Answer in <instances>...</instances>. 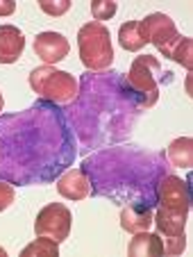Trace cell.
<instances>
[{
  "instance_id": "obj_1",
  "label": "cell",
  "mask_w": 193,
  "mask_h": 257,
  "mask_svg": "<svg viewBox=\"0 0 193 257\" xmlns=\"http://www.w3.org/2000/svg\"><path fill=\"white\" fill-rule=\"evenodd\" d=\"M77 50H80V59L89 71H105L114 64V46H111V34L109 28L102 23L82 25L77 32Z\"/></svg>"
},
{
  "instance_id": "obj_2",
  "label": "cell",
  "mask_w": 193,
  "mask_h": 257,
  "mask_svg": "<svg viewBox=\"0 0 193 257\" xmlns=\"http://www.w3.org/2000/svg\"><path fill=\"white\" fill-rule=\"evenodd\" d=\"M30 87H32L34 93H39L41 98L55 102V105H68L80 93V84L71 73L59 71V68L53 66L34 68L30 73Z\"/></svg>"
},
{
  "instance_id": "obj_3",
  "label": "cell",
  "mask_w": 193,
  "mask_h": 257,
  "mask_svg": "<svg viewBox=\"0 0 193 257\" xmlns=\"http://www.w3.org/2000/svg\"><path fill=\"white\" fill-rule=\"evenodd\" d=\"M161 73V64L154 57L141 55L132 62L130 71H127V84L134 89L136 93L143 96V105L152 107L159 98V87H157V75Z\"/></svg>"
},
{
  "instance_id": "obj_4",
  "label": "cell",
  "mask_w": 193,
  "mask_h": 257,
  "mask_svg": "<svg viewBox=\"0 0 193 257\" xmlns=\"http://www.w3.org/2000/svg\"><path fill=\"white\" fill-rule=\"evenodd\" d=\"M71 223H73L71 209L62 203H50L37 214L34 234H37V237H48V239H53V241L62 243V241H66L68 234H71Z\"/></svg>"
},
{
  "instance_id": "obj_5",
  "label": "cell",
  "mask_w": 193,
  "mask_h": 257,
  "mask_svg": "<svg viewBox=\"0 0 193 257\" xmlns=\"http://www.w3.org/2000/svg\"><path fill=\"white\" fill-rule=\"evenodd\" d=\"M143 23H145V28H148L150 44H154V48L159 50L164 57H170V50L182 39V34L177 32V28H175V23L170 21V16L154 12V14L145 16Z\"/></svg>"
},
{
  "instance_id": "obj_6",
  "label": "cell",
  "mask_w": 193,
  "mask_h": 257,
  "mask_svg": "<svg viewBox=\"0 0 193 257\" xmlns=\"http://www.w3.org/2000/svg\"><path fill=\"white\" fill-rule=\"evenodd\" d=\"M157 198H159V207L170 209V212L188 214L191 209V194H188V185L177 175H164L157 185Z\"/></svg>"
},
{
  "instance_id": "obj_7",
  "label": "cell",
  "mask_w": 193,
  "mask_h": 257,
  "mask_svg": "<svg viewBox=\"0 0 193 257\" xmlns=\"http://www.w3.org/2000/svg\"><path fill=\"white\" fill-rule=\"evenodd\" d=\"M71 50V44L62 32H41L34 39V55H37L44 66H53V64L62 62Z\"/></svg>"
},
{
  "instance_id": "obj_8",
  "label": "cell",
  "mask_w": 193,
  "mask_h": 257,
  "mask_svg": "<svg viewBox=\"0 0 193 257\" xmlns=\"http://www.w3.org/2000/svg\"><path fill=\"white\" fill-rule=\"evenodd\" d=\"M57 191L68 200H84L91 196V180L84 175V171L71 169L57 180Z\"/></svg>"
},
{
  "instance_id": "obj_9",
  "label": "cell",
  "mask_w": 193,
  "mask_h": 257,
  "mask_svg": "<svg viewBox=\"0 0 193 257\" xmlns=\"http://www.w3.org/2000/svg\"><path fill=\"white\" fill-rule=\"evenodd\" d=\"M25 50V37L16 25H0V64H14Z\"/></svg>"
},
{
  "instance_id": "obj_10",
  "label": "cell",
  "mask_w": 193,
  "mask_h": 257,
  "mask_svg": "<svg viewBox=\"0 0 193 257\" xmlns=\"http://www.w3.org/2000/svg\"><path fill=\"white\" fill-rule=\"evenodd\" d=\"M152 218H154V209L148 203L127 205V207L121 209V228L132 234L145 232L152 225Z\"/></svg>"
},
{
  "instance_id": "obj_11",
  "label": "cell",
  "mask_w": 193,
  "mask_h": 257,
  "mask_svg": "<svg viewBox=\"0 0 193 257\" xmlns=\"http://www.w3.org/2000/svg\"><path fill=\"white\" fill-rule=\"evenodd\" d=\"M118 44L130 53H139L145 44H150L148 28L143 21H127L118 28Z\"/></svg>"
},
{
  "instance_id": "obj_12",
  "label": "cell",
  "mask_w": 193,
  "mask_h": 257,
  "mask_svg": "<svg viewBox=\"0 0 193 257\" xmlns=\"http://www.w3.org/2000/svg\"><path fill=\"white\" fill-rule=\"evenodd\" d=\"M127 255L130 257H164V243L161 237L154 232H136L134 239L127 246Z\"/></svg>"
},
{
  "instance_id": "obj_13",
  "label": "cell",
  "mask_w": 193,
  "mask_h": 257,
  "mask_svg": "<svg viewBox=\"0 0 193 257\" xmlns=\"http://www.w3.org/2000/svg\"><path fill=\"white\" fill-rule=\"evenodd\" d=\"M186 216L188 214L170 212V209L159 207L157 212H154L152 223H154V228H157V234H159V237H173V234H184Z\"/></svg>"
},
{
  "instance_id": "obj_14",
  "label": "cell",
  "mask_w": 193,
  "mask_h": 257,
  "mask_svg": "<svg viewBox=\"0 0 193 257\" xmlns=\"http://www.w3.org/2000/svg\"><path fill=\"white\" fill-rule=\"evenodd\" d=\"M166 160L175 169H191L193 164V141L191 137H179V139L170 141L166 148Z\"/></svg>"
},
{
  "instance_id": "obj_15",
  "label": "cell",
  "mask_w": 193,
  "mask_h": 257,
  "mask_svg": "<svg viewBox=\"0 0 193 257\" xmlns=\"http://www.w3.org/2000/svg\"><path fill=\"white\" fill-rule=\"evenodd\" d=\"M59 255V243L48 237H37L30 246L21 250V257H57Z\"/></svg>"
},
{
  "instance_id": "obj_16",
  "label": "cell",
  "mask_w": 193,
  "mask_h": 257,
  "mask_svg": "<svg viewBox=\"0 0 193 257\" xmlns=\"http://www.w3.org/2000/svg\"><path fill=\"white\" fill-rule=\"evenodd\" d=\"M170 59L182 64L186 71H191L193 68V41H191V37H182V39L177 41V46L170 50Z\"/></svg>"
},
{
  "instance_id": "obj_17",
  "label": "cell",
  "mask_w": 193,
  "mask_h": 257,
  "mask_svg": "<svg viewBox=\"0 0 193 257\" xmlns=\"http://www.w3.org/2000/svg\"><path fill=\"white\" fill-rule=\"evenodd\" d=\"M116 10H118V5L114 0H93L91 3V16L96 19V23L109 21L116 14Z\"/></svg>"
},
{
  "instance_id": "obj_18",
  "label": "cell",
  "mask_w": 193,
  "mask_h": 257,
  "mask_svg": "<svg viewBox=\"0 0 193 257\" xmlns=\"http://www.w3.org/2000/svg\"><path fill=\"white\" fill-rule=\"evenodd\" d=\"M164 255H182L186 250V237L184 234H173V237H164Z\"/></svg>"
},
{
  "instance_id": "obj_19",
  "label": "cell",
  "mask_w": 193,
  "mask_h": 257,
  "mask_svg": "<svg viewBox=\"0 0 193 257\" xmlns=\"http://www.w3.org/2000/svg\"><path fill=\"white\" fill-rule=\"evenodd\" d=\"M39 7L48 16H62L71 10V0H39Z\"/></svg>"
},
{
  "instance_id": "obj_20",
  "label": "cell",
  "mask_w": 193,
  "mask_h": 257,
  "mask_svg": "<svg viewBox=\"0 0 193 257\" xmlns=\"http://www.w3.org/2000/svg\"><path fill=\"white\" fill-rule=\"evenodd\" d=\"M16 200V191L10 182L0 180V212H5L7 207H12V203Z\"/></svg>"
},
{
  "instance_id": "obj_21",
  "label": "cell",
  "mask_w": 193,
  "mask_h": 257,
  "mask_svg": "<svg viewBox=\"0 0 193 257\" xmlns=\"http://www.w3.org/2000/svg\"><path fill=\"white\" fill-rule=\"evenodd\" d=\"M16 12V3L14 0H0V16H10Z\"/></svg>"
},
{
  "instance_id": "obj_22",
  "label": "cell",
  "mask_w": 193,
  "mask_h": 257,
  "mask_svg": "<svg viewBox=\"0 0 193 257\" xmlns=\"http://www.w3.org/2000/svg\"><path fill=\"white\" fill-rule=\"evenodd\" d=\"M3 107H5V98H3V93H0V112H3Z\"/></svg>"
},
{
  "instance_id": "obj_23",
  "label": "cell",
  "mask_w": 193,
  "mask_h": 257,
  "mask_svg": "<svg viewBox=\"0 0 193 257\" xmlns=\"http://www.w3.org/2000/svg\"><path fill=\"white\" fill-rule=\"evenodd\" d=\"M0 257H7V250L3 246H0Z\"/></svg>"
}]
</instances>
